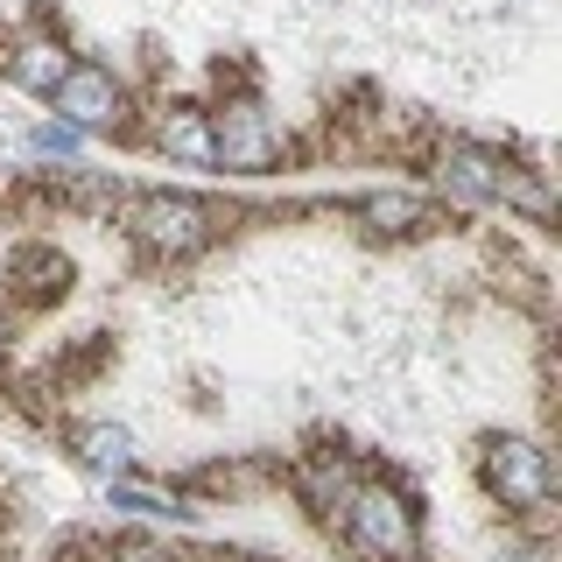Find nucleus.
Listing matches in <instances>:
<instances>
[{
	"instance_id": "f257e3e1",
	"label": "nucleus",
	"mask_w": 562,
	"mask_h": 562,
	"mask_svg": "<svg viewBox=\"0 0 562 562\" xmlns=\"http://www.w3.org/2000/svg\"><path fill=\"white\" fill-rule=\"evenodd\" d=\"M338 520H345L351 549H366L373 562H415V555H422V514H415V499H408L401 485L359 479Z\"/></svg>"
},
{
	"instance_id": "f03ea898",
	"label": "nucleus",
	"mask_w": 562,
	"mask_h": 562,
	"mask_svg": "<svg viewBox=\"0 0 562 562\" xmlns=\"http://www.w3.org/2000/svg\"><path fill=\"white\" fill-rule=\"evenodd\" d=\"M218 204H204V198H183V190H162V198H134L127 204V233L140 254H155V260H190V254H204L211 239H218Z\"/></svg>"
},
{
	"instance_id": "7ed1b4c3",
	"label": "nucleus",
	"mask_w": 562,
	"mask_h": 562,
	"mask_svg": "<svg viewBox=\"0 0 562 562\" xmlns=\"http://www.w3.org/2000/svg\"><path fill=\"white\" fill-rule=\"evenodd\" d=\"M479 479L506 514H541L555 499V464L535 436H485L479 450Z\"/></svg>"
},
{
	"instance_id": "20e7f679",
	"label": "nucleus",
	"mask_w": 562,
	"mask_h": 562,
	"mask_svg": "<svg viewBox=\"0 0 562 562\" xmlns=\"http://www.w3.org/2000/svg\"><path fill=\"white\" fill-rule=\"evenodd\" d=\"M211 162L239 169V176H268L281 162V127L268 120L260 99H225L211 113Z\"/></svg>"
},
{
	"instance_id": "39448f33",
	"label": "nucleus",
	"mask_w": 562,
	"mask_h": 562,
	"mask_svg": "<svg viewBox=\"0 0 562 562\" xmlns=\"http://www.w3.org/2000/svg\"><path fill=\"white\" fill-rule=\"evenodd\" d=\"M49 105H57V120H70L78 134H113L120 113H127V92H120V78L105 64H78V57H70V70L57 78Z\"/></svg>"
},
{
	"instance_id": "423d86ee",
	"label": "nucleus",
	"mask_w": 562,
	"mask_h": 562,
	"mask_svg": "<svg viewBox=\"0 0 562 562\" xmlns=\"http://www.w3.org/2000/svg\"><path fill=\"white\" fill-rule=\"evenodd\" d=\"M506 176H514V162H506L499 148H479V140H450V148L436 155V183H443V198H457V204H499Z\"/></svg>"
},
{
	"instance_id": "0eeeda50",
	"label": "nucleus",
	"mask_w": 562,
	"mask_h": 562,
	"mask_svg": "<svg viewBox=\"0 0 562 562\" xmlns=\"http://www.w3.org/2000/svg\"><path fill=\"white\" fill-rule=\"evenodd\" d=\"M8 281H14V295H22V303H64L70 260L49 239H29V246H14V254H8Z\"/></svg>"
},
{
	"instance_id": "6e6552de",
	"label": "nucleus",
	"mask_w": 562,
	"mask_h": 562,
	"mask_svg": "<svg viewBox=\"0 0 562 562\" xmlns=\"http://www.w3.org/2000/svg\"><path fill=\"white\" fill-rule=\"evenodd\" d=\"M64 70H70V49L57 43V35H29V43H14V57H8V78L22 85V92H35V99L57 92Z\"/></svg>"
},
{
	"instance_id": "1a4fd4ad",
	"label": "nucleus",
	"mask_w": 562,
	"mask_h": 562,
	"mask_svg": "<svg viewBox=\"0 0 562 562\" xmlns=\"http://www.w3.org/2000/svg\"><path fill=\"white\" fill-rule=\"evenodd\" d=\"M155 148L176 162H211V113L204 105H162L155 120Z\"/></svg>"
},
{
	"instance_id": "9d476101",
	"label": "nucleus",
	"mask_w": 562,
	"mask_h": 562,
	"mask_svg": "<svg viewBox=\"0 0 562 562\" xmlns=\"http://www.w3.org/2000/svg\"><path fill=\"white\" fill-rule=\"evenodd\" d=\"M359 218L373 225V233L394 239V233H415V225L429 218V204L408 198V190H373V198H359Z\"/></svg>"
},
{
	"instance_id": "9b49d317",
	"label": "nucleus",
	"mask_w": 562,
	"mask_h": 562,
	"mask_svg": "<svg viewBox=\"0 0 562 562\" xmlns=\"http://www.w3.org/2000/svg\"><path fill=\"white\" fill-rule=\"evenodd\" d=\"M78 457L105 479H120V471L134 464V436L120 429V422H92V429H78Z\"/></svg>"
},
{
	"instance_id": "f8f14e48",
	"label": "nucleus",
	"mask_w": 562,
	"mask_h": 562,
	"mask_svg": "<svg viewBox=\"0 0 562 562\" xmlns=\"http://www.w3.org/2000/svg\"><path fill=\"white\" fill-rule=\"evenodd\" d=\"M351 485H359V479H351L345 464H316V471H310V485H303L310 514H316V520H338V514H345V499H351Z\"/></svg>"
},
{
	"instance_id": "ddd939ff",
	"label": "nucleus",
	"mask_w": 562,
	"mask_h": 562,
	"mask_svg": "<svg viewBox=\"0 0 562 562\" xmlns=\"http://www.w3.org/2000/svg\"><path fill=\"white\" fill-rule=\"evenodd\" d=\"M105 499L120 506V514H155V520H190V506H176V499H162V492H140V485H127V479H113L105 485Z\"/></svg>"
},
{
	"instance_id": "4468645a",
	"label": "nucleus",
	"mask_w": 562,
	"mask_h": 562,
	"mask_svg": "<svg viewBox=\"0 0 562 562\" xmlns=\"http://www.w3.org/2000/svg\"><path fill=\"white\" fill-rule=\"evenodd\" d=\"M78 140H85V134L70 127V120H43V127L29 134V148H35V155H57V162H70V155H78Z\"/></svg>"
},
{
	"instance_id": "2eb2a0df",
	"label": "nucleus",
	"mask_w": 562,
	"mask_h": 562,
	"mask_svg": "<svg viewBox=\"0 0 562 562\" xmlns=\"http://www.w3.org/2000/svg\"><path fill=\"white\" fill-rule=\"evenodd\" d=\"M105 562H176L155 535H120L113 549H105Z\"/></svg>"
},
{
	"instance_id": "dca6fc26",
	"label": "nucleus",
	"mask_w": 562,
	"mask_h": 562,
	"mask_svg": "<svg viewBox=\"0 0 562 562\" xmlns=\"http://www.w3.org/2000/svg\"><path fill=\"white\" fill-rule=\"evenodd\" d=\"M485 562H549L541 549H499V555H485Z\"/></svg>"
},
{
	"instance_id": "f3484780",
	"label": "nucleus",
	"mask_w": 562,
	"mask_h": 562,
	"mask_svg": "<svg viewBox=\"0 0 562 562\" xmlns=\"http://www.w3.org/2000/svg\"><path fill=\"white\" fill-rule=\"evenodd\" d=\"M0 351H8V316H0Z\"/></svg>"
}]
</instances>
